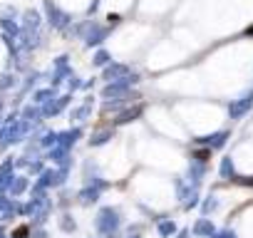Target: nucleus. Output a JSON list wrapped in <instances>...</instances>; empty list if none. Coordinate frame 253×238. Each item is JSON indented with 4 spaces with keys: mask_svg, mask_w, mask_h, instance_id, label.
Segmentation results:
<instances>
[{
    "mask_svg": "<svg viewBox=\"0 0 253 238\" xmlns=\"http://www.w3.org/2000/svg\"><path fill=\"white\" fill-rule=\"evenodd\" d=\"M251 107H253V89L231 104V117H233V119H241V117H243V114H246Z\"/></svg>",
    "mask_w": 253,
    "mask_h": 238,
    "instance_id": "nucleus-1",
    "label": "nucleus"
},
{
    "mask_svg": "<svg viewBox=\"0 0 253 238\" xmlns=\"http://www.w3.org/2000/svg\"><path fill=\"white\" fill-rule=\"evenodd\" d=\"M233 174V166H231V159H226L223 161V176H231Z\"/></svg>",
    "mask_w": 253,
    "mask_h": 238,
    "instance_id": "nucleus-2",
    "label": "nucleus"
},
{
    "mask_svg": "<svg viewBox=\"0 0 253 238\" xmlns=\"http://www.w3.org/2000/svg\"><path fill=\"white\" fill-rule=\"evenodd\" d=\"M236 181H238V184H243V186H253V176H238Z\"/></svg>",
    "mask_w": 253,
    "mask_h": 238,
    "instance_id": "nucleus-3",
    "label": "nucleus"
},
{
    "mask_svg": "<svg viewBox=\"0 0 253 238\" xmlns=\"http://www.w3.org/2000/svg\"><path fill=\"white\" fill-rule=\"evenodd\" d=\"M199 231H204V233H209V231H211V226H209V223H199Z\"/></svg>",
    "mask_w": 253,
    "mask_h": 238,
    "instance_id": "nucleus-4",
    "label": "nucleus"
},
{
    "mask_svg": "<svg viewBox=\"0 0 253 238\" xmlns=\"http://www.w3.org/2000/svg\"><path fill=\"white\" fill-rule=\"evenodd\" d=\"M218 238H236L233 233H223V236H218Z\"/></svg>",
    "mask_w": 253,
    "mask_h": 238,
    "instance_id": "nucleus-5",
    "label": "nucleus"
},
{
    "mask_svg": "<svg viewBox=\"0 0 253 238\" xmlns=\"http://www.w3.org/2000/svg\"><path fill=\"white\" fill-rule=\"evenodd\" d=\"M246 35H253V28H248V30H246Z\"/></svg>",
    "mask_w": 253,
    "mask_h": 238,
    "instance_id": "nucleus-6",
    "label": "nucleus"
}]
</instances>
